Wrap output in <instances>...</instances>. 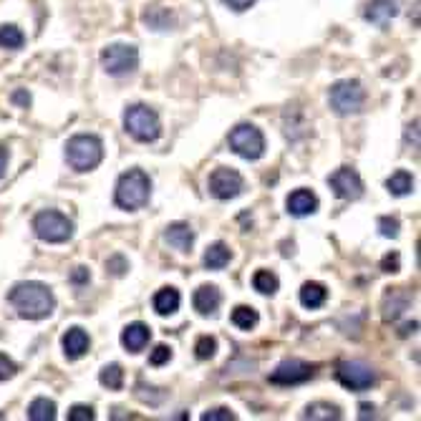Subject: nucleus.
<instances>
[{
    "mask_svg": "<svg viewBox=\"0 0 421 421\" xmlns=\"http://www.w3.org/2000/svg\"><path fill=\"white\" fill-rule=\"evenodd\" d=\"M301 306L303 308H310V310H315V308H320L325 301H328V290H325V285L320 283H306L301 288Z\"/></svg>",
    "mask_w": 421,
    "mask_h": 421,
    "instance_id": "412c9836",
    "label": "nucleus"
},
{
    "mask_svg": "<svg viewBox=\"0 0 421 421\" xmlns=\"http://www.w3.org/2000/svg\"><path fill=\"white\" fill-rule=\"evenodd\" d=\"M217 351V341L212 336H202L197 341V346H194V353H197L199 361H210L212 356H215Z\"/></svg>",
    "mask_w": 421,
    "mask_h": 421,
    "instance_id": "c756f323",
    "label": "nucleus"
},
{
    "mask_svg": "<svg viewBox=\"0 0 421 421\" xmlns=\"http://www.w3.org/2000/svg\"><path fill=\"white\" fill-rule=\"evenodd\" d=\"M180 303H182V295L177 288H162L154 295V310H157L159 315L177 313V310H180Z\"/></svg>",
    "mask_w": 421,
    "mask_h": 421,
    "instance_id": "aec40b11",
    "label": "nucleus"
},
{
    "mask_svg": "<svg viewBox=\"0 0 421 421\" xmlns=\"http://www.w3.org/2000/svg\"><path fill=\"white\" fill-rule=\"evenodd\" d=\"M328 101H331L333 111L341 116L358 114V111L363 108V103H366V91H363L361 81H356V79L338 81V84L331 86Z\"/></svg>",
    "mask_w": 421,
    "mask_h": 421,
    "instance_id": "39448f33",
    "label": "nucleus"
},
{
    "mask_svg": "<svg viewBox=\"0 0 421 421\" xmlns=\"http://www.w3.org/2000/svg\"><path fill=\"white\" fill-rule=\"evenodd\" d=\"M124 129L132 134L137 142H157L162 134V124L154 108H149L146 103H134L124 111Z\"/></svg>",
    "mask_w": 421,
    "mask_h": 421,
    "instance_id": "20e7f679",
    "label": "nucleus"
},
{
    "mask_svg": "<svg viewBox=\"0 0 421 421\" xmlns=\"http://www.w3.org/2000/svg\"><path fill=\"white\" fill-rule=\"evenodd\" d=\"M237 416L232 414L230 409H212V411H207V414H202V421H235Z\"/></svg>",
    "mask_w": 421,
    "mask_h": 421,
    "instance_id": "f704fd0d",
    "label": "nucleus"
},
{
    "mask_svg": "<svg viewBox=\"0 0 421 421\" xmlns=\"http://www.w3.org/2000/svg\"><path fill=\"white\" fill-rule=\"evenodd\" d=\"M33 232H36L38 240L43 242H66L73 235V222L66 215H61L56 210H43L33 217Z\"/></svg>",
    "mask_w": 421,
    "mask_h": 421,
    "instance_id": "423d86ee",
    "label": "nucleus"
},
{
    "mask_svg": "<svg viewBox=\"0 0 421 421\" xmlns=\"http://www.w3.org/2000/svg\"><path fill=\"white\" fill-rule=\"evenodd\" d=\"M328 184H331V189L336 192L338 199H348V202H353V199H358L363 194L361 175L351 167L336 169V172L328 177Z\"/></svg>",
    "mask_w": 421,
    "mask_h": 421,
    "instance_id": "9b49d317",
    "label": "nucleus"
},
{
    "mask_svg": "<svg viewBox=\"0 0 421 421\" xmlns=\"http://www.w3.org/2000/svg\"><path fill=\"white\" fill-rule=\"evenodd\" d=\"M99 381H101V386L111 389V391H119L121 386H124V371H121L119 363H111V366H106L99 373Z\"/></svg>",
    "mask_w": 421,
    "mask_h": 421,
    "instance_id": "c85d7f7f",
    "label": "nucleus"
},
{
    "mask_svg": "<svg viewBox=\"0 0 421 421\" xmlns=\"http://www.w3.org/2000/svg\"><path fill=\"white\" fill-rule=\"evenodd\" d=\"M192 303L199 315H212L217 313V308L222 303V293H220L217 285H199L192 295Z\"/></svg>",
    "mask_w": 421,
    "mask_h": 421,
    "instance_id": "2eb2a0df",
    "label": "nucleus"
},
{
    "mask_svg": "<svg viewBox=\"0 0 421 421\" xmlns=\"http://www.w3.org/2000/svg\"><path fill=\"white\" fill-rule=\"evenodd\" d=\"M172 361V348L169 346H157V348L149 353V363L151 366H164V363Z\"/></svg>",
    "mask_w": 421,
    "mask_h": 421,
    "instance_id": "473e14b6",
    "label": "nucleus"
},
{
    "mask_svg": "<svg viewBox=\"0 0 421 421\" xmlns=\"http://www.w3.org/2000/svg\"><path fill=\"white\" fill-rule=\"evenodd\" d=\"M127 270H129V263H127V258H124V255H114V258L106 260V272H108V275L121 277Z\"/></svg>",
    "mask_w": 421,
    "mask_h": 421,
    "instance_id": "7c9ffc66",
    "label": "nucleus"
},
{
    "mask_svg": "<svg viewBox=\"0 0 421 421\" xmlns=\"http://www.w3.org/2000/svg\"><path fill=\"white\" fill-rule=\"evenodd\" d=\"M103 159L101 139L94 134H76L68 139L66 144V162L71 164L73 172H91L96 169Z\"/></svg>",
    "mask_w": 421,
    "mask_h": 421,
    "instance_id": "7ed1b4c3",
    "label": "nucleus"
},
{
    "mask_svg": "<svg viewBox=\"0 0 421 421\" xmlns=\"http://www.w3.org/2000/svg\"><path fill=\"white\" fill-rule=\"evenodd\" d=\"M409 306H411V295L406 293L403 288H394V290H389L386 293V298H384V318L386 320H396V318H401L403 315V310H409Z\"/></svg>",
    "mask_w": 421,
    "mask_h": 421,
    "instance_id": "a211bd4d",
    "label": "nucleus"
},
{
    "mask_svg": "<svg viewBox=\"0 0 421 421\" xmlns=\"http://www.w3.org/2000/svg\"><path fill=\"white\" fill-rule=\"evenodd\" d=\"M71 280L73 283H89V270H86V268H76V270L71 272Z\"/></svg>",
    "mask_w": 421,
    "mask_h": 421,
    "instance_id": "58836bf2",
    "label": "nucleus"
},
{
    "mask_svg": "<svg viewBox=\"0 0 421 421\" xmlns=\"http://www.w3.org/2000/svg\"><path fill=\"white\" fill-rule=\"evenodd\" d=\"M336 379L351 391H366L376 384V371L363 361H343L338 363Z\"/></svg>",
    "mask_w": 421,
    "mask_h": 421,
    "instance_id": "1a4fd4ad",
    "label": "nucleus"
},
{
    "mask_svg": "<svg viewBox=\"0 0 421 421\" xmlns=\"http://www.w3.org/2000/svg\"><path fill=\"white\" fill-rule=\"evenodd\" d=\"M207 187H210V194L215 199H235L245 189V180H242V175L237 169L220 167L210 175Z\"/></svg>",
    "mask_w": 421,
    "mask_h": 421,
    "instance_id": "9d476101",
    "label": "nucleus"
},
{
    "mask_svg": "<svg viewBox=\"0 0 421 421\" xmlns=\"http://www.w3.org/2000/svg\"><path fill=\"white\" fill-rule=\"evenodd\" d=\"M258 320L260 315L253 306H237L235 310H232V323H235L240 331H253L255 325H258Z\"/></svg>",
    "mask_w": 421,
    "mask_h": 421,
    "instance_id": "a878e982",
    "label": "nucleus"
},
{
    "mask_svg": "<svg viewBox=\"0 0 421 421\" xmlns=\"http://www.w3.org/2000/svg\"><path fill=\"white\" fill-rule=\"evenodd\" d=\"M225 6H230L232 11H237V13H242V11H247L250 6H255L258 0H222Z\"/></svg>",
    "mask_w": 421,
    "mask_h": 421,
    "instance_id": "4c0bfd02",
    "label": "nucleus"
},
{
    "mask_svg": "<svg viewBox=\"0 0 421 421\" xmlns=\"http://www.w3.org/2000/svg\"><path fill=\"white\" fill-rule=\"evenodd\" d=\"M0 419H3V414H0Z\"/></svg>",
    "mask_w": 421,
    "mask_h": 421,
    "instance_id": "c03bdc74",
    "label": "nucleus"
},
{
    "mask_svg": "<svg viewBox=\"0 0 421 421\" xmlns=\"http://www.w3.org/2000/svg\"><path fill=\"white\" fill-rule=\"evenodd\" d=\"M396 15H398L396 0H368L366 11H363V18H366L368 23L379 25V28L389 25Z\"/></svg>",
    "mask_w": 421,
    "mask_h": 421,
    "instance_id": "ddd939ff",
    "label": "nucleus"
},
{
    "mask_svg": "<svg viewBox=\"0 0 421 421\" xmlns=\"http://www.w3.org/2000/svg\"><path fill=\"white\" fill-rule=\"evenodd\" d=\"M381 270L384 272H398V255H386L384 260H381Z\"/></svg>",
    "mask_w": 421,
    "mask_h": 421,
    "instance_id": "e433bc0d",
    "label": "nucleus"
},
{
    "mask_svg": "<svg viewBox=\"0 0 421 421\" xmlns=\"http://www.w3.org/2000/svg\"><path fill=\"white\" fill-rule=\"evenodd\" d=\"M386 189H389L394 197H406V194L414 192V177H411L406 169H398V172H394V175L386 180Z\"/></svg>",
    "mask_w": 421,
    "mask_h": 421,
    "instance_id": "4be33fe9",
    "label": "nucleus"
},
{
    "mask_svg": "<svg viewBox=\"0 0 421 421\" xmlns=\"http://www.w3.org/2000/svg\"><path fill=\"white\" fill-rule=\"evenodd\" d=\"M253 288L258 290V293H263V295H272V293H277V288H280V280H277L275 272L258 270L253 275Z\"/></svg>",
    "mask_w": 421,
    "mask_h": 421,
    "instance_id": "bb28decb",
    "label": "nucleus"
},
{
    "mask_svg": "<svg viewBox=\"0 0 421 421\" xmlns=\"http://www.w3.org/2000/svg\"><path fill=\"white\" fill-rule=\"evenodd\" d=\"M313 366L301 358H288V361L277 363V368L270 373V384L277 386H295V384H306L308 379H313Z\"/></svg>",
    "mask_w": 421,
    "mask_h": 421,
    "instance_id": "f8f14e48",
    "label": "nucleus"
},
{
    "mask_svg": "<svg viewBox=\"0 0 421 421\" xmlns=\"http://www.w3.org/2000/svg\"><path fill=\"white\" fill-rule=\"evenodd\" d=\"M230 149L235 151L237 157L247 159V162H255L265 154V137L258 127L253 124H237L227 137Z\"/></svg>",
    "mask_w": 421,
    "mask_h": 421,
    "instance_id": "0eeeda50",
    "label": "nucleus"
},
{
    "mask_svg": "<svg viewBox=\"0 0 421 421\" xmlns=\"http://www.w3.org/2000/svg\"><path fill=\"white\" fill-rule=\"evenodd\" d=\"M379 232L384 237H398V220L396 217H379Z\"/></svg>",
    "mask_w": 421,
    "mask_h": 421,
    "instance_id": "2f4dec72",
    "label": "nucleus"
},
{
    "mask_svg": "<svg viewBox=\"0 0 421 421\" xmlns=\"http://www.w3.org/2000/svg\"><path fill=\"white\" fill-rule=\"evenodd\" d=\"M23 41L25 38L18 25H13V23L0 25V49H20Z\"/></svg>",
    "mask_w": 421,
    "mask_h": 421,
    "instance_id": "cd10ccee",
    "label": "nucleus"
},
{
    "mask_svg": "<svg viewBox=\"0 0 421 421\" xmlns=\"http://www.w3.org/2000/svg\"><path fill=\"white\" fill-rule=\"evenodd\" d=\"M149 338H151V331H149V325H144V323H132L124 328V333H121L124 348L132 351V353H142V351L146 348Z\"/></svg>",
    "mask_w": 421,
    "mask_h": 421,
    "instance_id": "6ab92c4d",
    "label": "nucleus"
},
{
    "mask_svg": "<svg viewBox=\"0 0 421 421\" xmlns=\"http://www.w3.org/2000/svg\"><path fill=\"white\" fill-rule=\"evenodd\" d=\"M101 66L108 76H129L139 66V51L129 43H111L101 51Z\"/></svg>",
    "mask_w": 421,
    "mask_h": 421,
    "instance_id": "6e6552de",
    "label": "nucleus"
},
{
    "mask_svg": "<svg viewBox=\"0 0 421 421\" xmlns=\"http://www.w3.org/2000/svg\"><path fill=\"white\" fill-rule=\"evenodd\" d=\"M6 169H8V149L0 146V177L6 175Z\"/></svg>",
    "mask_w": 421,
    "mask_h": 421,
    "instance_id": "a19ab883",
    "label": "nucleus"
},
{
    "mask_svg": "<svg viewBox=\"0 0 421 421\" xmlns=\"http://www.w3.org/2000/svg\"><path fill=\"white\" fill-rule=\"evenodd\" d=\"M28 419L30 421H54L56 419V403L51 398H33L28 406Z\"/></svg>",
    "mask_w": 421,
    "mask_h": 421,
    "instance_id": "393cba45",
    "label": "nucleus"
},
{
    "mask_svg": "<svg viewBox=\"0 0 421 421\" xmlns=\"http://www.w3.org/2000/svg\"><path fill=\"white\" fill-rule=\"evenodd\" d=\"M358 409H361V414H358V419H368V416H373V406H371V403H361Z\"/></svg>",
    "mask_w": 421,
    "mask_h": 421,
    "instance_id": "79ce46f5",
    "label": "nucleus"
},
{
    "mask_svg": "<svg viewBox=\"0 0 421 421\" xmlns=\"http://www.w3.org/2000/svg\"><path fill=\"white\" fill-rule=\"evenodd\" d=\"M8 301H11V306L18 310L20 318H28V320L49 318L56 308V298H54V293H51V288L49 285L38 283V280L15 283L11 293H8Z\"/></svg>",
    "mask_w": 421,
    "mask_h": 421,
    "instance_id": "f257e3e1",
    "label": "nucleus"
},
{
    "mask_svg": "<svg viewBox=\"0 0 421 421\" xmlns=\"http://www.w3.org/2000/svg\"><path fill=\"white\" fill-rule=\"evenodd\" d=\"M303 419H310V421H341L343 414L338 406H331V403H323V401H315L310 403L303 414Z\"/></svg>",
    "mask_w": 421,
    "mask_h": 421,
    "instance_id": "b1692460",
    "label": "nucleus"
},
{
    "mask_svg": "<svg viewBox=\"0 0 421 421\" xmlns=\"http://www.w3.org/2000/svg\"><path fill=\"white\" fill-rule=\"evenodd\" d=\"M94 409L84 406V403H76L71 411H68V421H94Z\"/></svg>",
    "mask_w": 421,
    "mask_h": 421,
    "instance_id": "72a5a7b5",
    "label": "nucleus"
},
{
    "mask_svg": "<svg viewBox=\"0 0 421 421\" xmlns=\"http://www.w3.org/2000/svg\"><path fill=\"white\" fill-rule=\"evenodd\" d=\"M416 328H419V323H416V320H411V323L401 325V331H398V336L406 338V336H409V333H416Z\"/></svg>",
    "mask_w": 421,
    "mask_h": 421,
    "instance_id": "ea45409f",
    "label": "nucleus"
},
{
    "mask_svg": "<svg viewBox=\"0 0 421 421\" xmlns=\"http://www.w3.org/2000/svg\"><path fill=\"white\" fill-rule=\"evenodd\" d=\"M232 253H230V247L225 242H215V245L207 247L205 253V268L207 270H222L225 265L230 263Z\"/></svg>",
    "mask_w": 421,
    "mask_h": 421,
    "instance_id": "5701e85b",
    "label": "nucleus"
},
{
    "mask_svg": "<svg viewBox=\"0 0 421 421\" xmlns=\"http://www.w3.org/2000/svg\"><path fill=\"white\" fill-rule=\"evenodd\" d=\"M61 343H63V353H66L68 361H79L81 356H86V351H89L91 346L89 333H86L84 328H79V325L68 328V331L63 333V338H61Z\"/></svg>",
    "mask_w": 421,
    "mask_h": 421,
    "instance_id": "4468645a",
    "label": "nucleus"
},
{
    "mask_svg": "<svg viewBox=\"0 0 421 421\" xmlns=\"http://www.w3.org/2000/svg\"><path fill=\"white\" fill-rule=\"evenodd\" d=\"M13 99H15L18 103H30V96H28V94H20V91H18V94H15Z\"/></svg>",
    "mask_w": 421,
    "mask_h": 421,
    "instance_id": "37998d69",
    "label": "nucleus"
},
{
    "mask_svg": "<svg viewBox=\"0 0 421 421\" xmlns=\"http://www.w3.org/2000/svg\"><path fill=\"white\" fill-rule=\"evenodd\" d=\"M15 376V363L6 353H0V381H8Z\"/></svg>",
    "mask_w": 421,
    "mask_h": 421,
    "instance_id": "c9c22d12",
    "label": "nucleus"
},
{
    "mask_svg": "<svg viewBox=\"0 0 421 421\" xmlns=\"http://www.w3.org/2000/svg\"><path fill=\"white\" fill-rule=\"evenodd\" d=\"M285 207L293 217H308L318 210V197L310 189H295L285 199Z\"/></svg>",
    "mask_w": 421,
    "mask_h": 421,
    "instance_id": "dca6fc26",
    "label": "nucleus"
},
{
    "mask_svg": "<svg viewBox=\"0 0 421 421\" xmlns=\"http://www.w3.org/2000/svg\"><path fill=\"white\" fill-rule=\"evenodd\" d=\"M151 182L142 169H129L127 175H121L114 189V202L121 210H139L149 202Z\"/></svg>",
    "mask_w": 421,
    "mask_h": 421,
    "instance_id": "f03ea898",
    "label": "nucleus"
},
{
    "mask_svg": "<svg viewBox=\"0 0 421 421\" xmlns=\"http://www.w3.org/2000/svg\"><path fill=\"white\" fill-rule=\"evenodd\" d=\"M164 240H167L169 247H175V250H180V253H192L194 232L187 222H175L164 230Z\"/></svg>",
    "mask_w": 421,
    "mask_h": 421,
    "instance_id": "f3484780",
    "label": "nucleus"
}]
</instances>
